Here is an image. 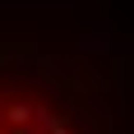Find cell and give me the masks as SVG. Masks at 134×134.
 <instances>
[{
  "label": "cell",
  "mask_w": 134,
  "mask_h": 134,
  "mask_svg": "<svg viewBox=\"0 0 134 134\" xmlns=\"http://www.w3.org/2000/svg\"><path fill=\"white\" fill-rule=\"evenodd\" d=\"M28 120H37V107H32V102H9V107H5V125H28Z\"/></svg>",
  "instance_id": "6da1fadb"
},
{
  "label": "cell",
  "mask_w": 134,
  "mask_h": 134,
  "mask_svg": "<svg viewBox=\"0 0 134 134\" xmlns=\"http://www.w3.org/2000/svg\"><path fill=\"white\" fill-rule=\"evenodd\" d=\"M9 134H46V130H42V125H32V120H28V125H14Z\"/></svg>",
  "instance_id": "7a4b0ae2"
},
{
  "label": "cell",
  "mask_w": 134,
  "mask_h": 134,
  "mask_svg": "<svg viewBox=\"0 0 134 134\" xmlns=\"http://www.w3.org/2000/svg\"><path fill=\"white\" fill-rule=\"evenodd\" d=\"M0 134H9V130H0Z\"/></svg>",
  "instance_id": "3957f363"
}]
</instances>
